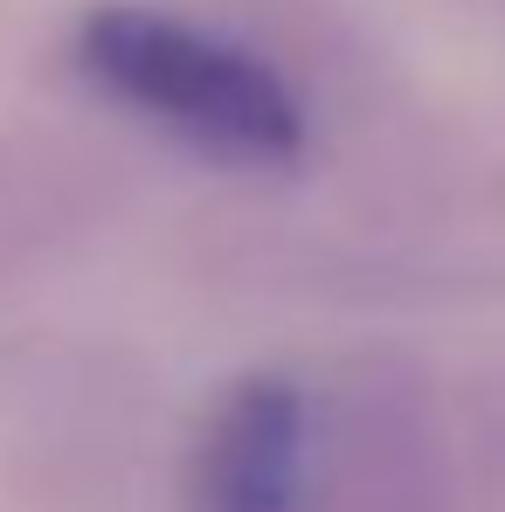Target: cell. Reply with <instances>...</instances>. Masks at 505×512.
Masks as SVG:
<instances>
[{"label": "cell", "instance_id": "7a4b0ae2", "mask_svg": "<svg viewBox=\"0 0 505 512\" xmlns=\"http://www.w3.org/2000/svg\"><path fill=\"white\" fill-rule=\"evenodd\" d=\"M312 409L291 374H243L208 416L194 457V512H298Z\"/></svg>", "mask_w": 505, "mask_h": 512}, {"label": "cell", "instance_id": "6da1fadb", "mask_svg": "<svg viewBox=\"0 0 505 512\" xmlns=\"http://www.w3.org/2000/svg\"><path fill=\"white\" fill-rule=\"evenodd\" d=\"M77 70L111 104L139 111L153 132L229 160V167H291L305 153V104L291 84L222 35L167 7L104 0L77 21Z\"/></svg>", "mask_w": 505, "mask_h": 512}]
</instances>
